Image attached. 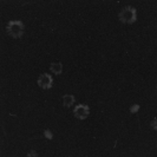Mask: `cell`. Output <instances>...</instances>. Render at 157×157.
Instances as JSON below:
<instances>
[{
  "label": "cell",
  "mask_w": 157,
  "mask_h": 157,
  "mask_svg": "<svg viewBox=\"0 0 157 157\" xmlns=\"http://www.w3.org/2000/svg\"><path fill=\"white\" fill-rule=\"evenodd\" d=\"M76 102V98L73 94H64L63 96V105L64 108H71Z\"/></svg>",
  "instance_id": "5b68a950"
},
{
  "label": "cell",
  "mask_w": 157,
  "mask_h": 157,
  "mask_svg": "<svg viewBox=\"0 0 157 157\" xmlns=\"http://www.w3.org/2000/svg\"><path fill=\"white\" fill-rule=\"evenodd\" d=\"M118 20L122 24H131L136 23L137 20V10L134 6H125L122 8V11L118 13Z\"/></svg>",
  "instance_id": "7a4b0ae2"
},
{
  "label": "cell",
  "mask_w": 157,
  "mask_h": 157,
  "mask_svg": "<svg viewBox=\"0 0 157 157\" xmlns=\"http://www.w3.org/2000/svg\"><path fill=\"white\" fill-rule=\"evenodd\" d=\"M25 31V25L21 20H11L7 23L6 26V32L10 37H12L13 39H19L21 38Z\"/></svg>",
  "instance_id": "6da1fadb"
},
{
  "label": "cell",
  "mask_w": 157,
  "mask_h": 157,
  "mask_svg": "<svg viewBox=\"0 0 157 157\" xmlns=\"http://www.w3.org/2000/svg\"><path fill=\"white\" fill-rule=\"evenodd\" d=\"M151 129H152V130H155V131L157 130V118L156 117L151 121Z\"/></svg>",
  "instance_id": "9c48e42d"
},
{
  "label": "cell",
  "mask_w": 157,
  "mask_h": 157,
  "mask_svg": "<svg viewBox=\"0 0 157 157\" xmlns=\"http://www.w3.org/2000/svg\"><path fill=\"white\" fill-rule=\"evenodd\" d=\"M44 137L46 138V140H53V134H52V131L50 130V129H45L44 130Z\"/></svg>",
  "instance_id": "52a82bcc"
},
{
  "label": "cell",
  "mask_w": 157,
  "mask_h": 157,
  "mask_svg": "<svg viewBox=\"0 0 157 157\" xmlns=\"http://www.w3.org/2000/svg\"><path fill=\"white\" fill-rule=\"evenodd\" d=\"M140 109H141L140 104H132V105L130 106V109H129V111H130L131 113H136V112H138V111H140Z\"/></svg>",
  "instance_id": "ba28073f"
},
{
  "label": "cell",
  "mask_w": 157,
  "mask_h": 157,
  "mask_svg": "<svg viewBox=\"0 0 157 157\" xmlns=\"http://www.w3.org/2000/svg\"><path fill=\"white\" fill-rule=\"evenodd\" d=\"M37 84L40 89L43 90H48L53 86V78L50 73H41L38 79H37Z\"/></svg>",
  "instance_id": "3957f363"
},
{
  "label": "cell",
  "mask_w": 157,
  "mask_h": 157,
  "mask_svg": "<svg viewBox=\"0 0 157 157\" xmlns=\"http://www.w3.org/2000/svg\"><path fill=\"white\" fill-rule=\"evenodd\" d=\"M50 70L51 72L56 75V76H59L62 72H63V64L59 63V62H56V63H52L50 65Z\"/></svg>",
  "instance_id": "8992f818"
},
{
  "label": "cell",
  "mask_w": 157,
  "mask_h": 157,
  "mask_svg": "<svg viewBox=\"0 0 157 157\" xmlns=\"http://www.w3.org/2000/svg\"><path fill=\"white\" fill-rule=\"evenodd\" d=\"M27 157H37L38 156V154H37V151H34V150H30L29 152H27Z\"/></svg>",
  "instance_id": "30bf717a"
},
{
  "label": "cell",
  "mask_w": 157,
  "mask_h": 157,
  "mask_svg": "<svg viewBox=\"0 0 157 157\" xmlns=\"http://www.w3.org/2000/svg\"><path fill=\"white\" fill-rule=\"evenodd\" d=\"M89 115H90V108L86 104H78L77 106L73 108V116L79 121L86 119Z\"/></svg>",
  "instance_id": "277c9868"
}]
</instances>
